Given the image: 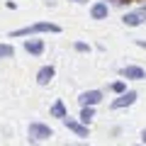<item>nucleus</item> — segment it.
<instances>
[{"label":"nucleus","mask_w":146,"mask_h":146,"mask_svg":"<svg viewBox=\"0 0 146 146\" xmlns=\"http://www.w3.org/2000/svg\"><path fill=\"white\" fill-rule=\"evenodd\" d=\"M44 32H51V34H58L61 27L54 25V22H34L29 27H20V29L10 32V36H29V34H44Z\"/></svg>","instance_id":"nucleus-1"},{"label":"nucleus","mask_w":146,"mask_h":146,"mask_svg":"<svg viewBox=\"0 0 146 146\" xmlns=\"http://www.w3.org/2000/svg\"><path fill=\"white\" fill-rule=\"evenodd\" d=\"M27 134H29L32 141H44V139H51L54 136V129L49 124H42V122H32L29 129H27Z\"/></svg>","instance_id":"nucleus-2"},{"label":"nucleus","mask_w":146,"mask_h":146,"mask_svg":"<svg viewBox=\"0 0 146 146\" xmlns=\"http://www.w3.org/2000/svg\"><path fill=\"white\" fill-rule=\"evenodd\" d=\"M136 98H139V95H136V90H127V93H122L117 100H112V102H110V110H124V107H131V105L136 102Z\"/></svg>","instance_id":"nucleus-3"},{"label":"nucleus","mask_w":146,"mask_h":146,"mask_svg":"<svg viewBox=\"0 0 146 146\" xmlns=\"http://www.w3.org/2000/svg\"><path fill=\"white\" fill-rule=\"evenodd\" d=\"M78 102L80 107H95V105L102 102V90H85V93H80Z\"/></svg>","instance_id":"nucleus-4"},{"label":"nucleus","mask_w":146,"mask_h":146,"mask_svg":"<svg viewBox=\"0 0 146 146\" xmlns=\"http://www.w3.org/2000/svg\"><path fill=\"white\" fill-rule=\"evenodd\" d=\"M144 20H146V7H139V10H134V12H127V15L122 17V22H124L127 27H139V25H144Z\"/></svg>","instance_id":"nucleus-5"},{"label":"nucleus","mask_w":146,"mask_h":146,"mask_svg":"<svg viewBox=\"0 0 146 146\" xmlns=\"http://www.w3.org/2000/svg\"><path fill=\"white\" fill-rule=\"evenodd\" d=\"M54 76H56V68L54 66H42L39 71H36V83L39 85H49L54 80Z\"/></svg>","instance_id":"nucleus-6"},{"label":"nucleus","mask_w":146,"mask_h":146,"mask_svg":"<svg viewBox=\"0 0 146 146\" xmlns=\"http://www.w3.org/2000/svg\"><path fill=\"white\" fill-rule=\"evenodd\" d=\"M63 124H66V129H71L73 134L78 136V139H85V136H90V131H88V127H83L80 122H76V119H63Z\"/></svg>","instance_id":"nucleus-7"},{"label":"nucleus","mask_w":146,"mask_h":146,"mask_svg":"<svg viewBox=\"0 0 146 146\" xmlns=\"http://www.w3.org/2000/svg\"><path fill=\"white\" fill-rule=\"evenodd\" d=\"M122 76H124L127 80H144L146 78V71L141 66H124V68H122Z\"/></svg>","instance_id":"nucleus-8"},{"label":"nucleus","mask_w":146,"mask_h":146,"mask_svg":"<svg viewBox=\"0 0 146 146\" xmlns=\"http://www.w3.org/2000/svg\"><path fill=\"white\" fill-rule=\"evenodd\" d=\"M107 15H110V7H107V3H93L90 5V17L93 20H107Z\"/></svg>","instance_id":"nucleus-9"},{"label":"nucleus","mask_w":146,"mask_h":146,"mask_svg":"<svg viewBox=\"0 0 146 146\" xmlns=\"http://www.w3.org/2000/svg\"><path fill=\"white\" fill-rule=\"evenodd\" d=\"M25 51L32 54V56H39V54H44V42L42 39H27L25 42Z\"/></svg>","instance_id":"nucleus-10"},{"label":"nucleus","mask_w":146,"mask_h":146,"mask_svg":"<svg viewBox=\"0 0 146 146\" xmlns=\"http://www.w3.org/2000/svg\"><path fill=\"white\" fill-rule=\"evenodd\" d=\"M51 117H56V119H66L68 117V110H66V105H63V100H56V102L51 105Z\"/></svg>","instance_id":"nucleus-11"},{"label":"nucleus","mask_w":146,"mask_h":146,"mask_svg":"<svg viewBox=\"0 0 146 146\" xmlns=\"http://www.w3.org/2000/svg\"><path fill=\"white\" fill-rule=\"evenodd\" d=\"M93 117H95V107H83L80 110V124L83 127H88L93 122Z\"/></svg>","instance_id":"nucleus-12"},{"label":"nucleus","mask_w":146,"mask_h":146,"mask_svg":"<svg viewBox=\"0 0 146 146\" xmlns=\"http://www.w3.org/2000/svg\"><path fill=\"white\" fill-rule=\"evenodd\" d=\"M12 56H15L12 44H0V61H3V58H12Z\"/></svg>","instance_id":"nucleus-13"},{"label":"nucleus","mask_w":146,"mask_h":146,"mask_svg":"<svg viewBox=\"0 0 146 146\" xmlns=\"http://www.w3.org/2000/svg\"><path fill=\"white\" fill-rule=\"evenodd\" d=\"M110 90H112V93H117V95H122V93H127V83L117 80V83H112V85H110Z\"/></svg>","instance_id":"nucleus-14"},{"label":"nucleus","mask_w":146,"mask_h":146,"mask_svg":"<svg viewBox=\"0 0 146 146\" xmlns=\"http://www.w3.org/2000/svg\"><path fill=\"white\" fill-rule=\"evenodd\" d=\"M73 49H76L78 54H88V51H90V46H88L85 42H76V44H73Z\"/></svg>","instance_id":"nucleus-15"},{"label":"nucleus","mask_w":146,"mask_h":146,"mask_svg":"<svg viewBox=\"0 0 146 146\" xmlns=\"http://www.w3.org/2000/svg\"><path fill=\"white\" fill-rule=\"evenodd\" d=\"M136 46H141V49H146V42H144V39H136Z\"/></svg>","instance_id":"nucleus-16"},{"label":"nucleus","mask_w":146,"mask_h":146,"mask_svg":"<svg viewBox=\"0 0 146 146\" xmlns=\"http://www.w3.org/2000/svg\"><path fill=\"white\" fill-rule=\"evenodd\" d=\"M112 3H117V5H127V3H131V0H112Z\"/></svg>","instance_id":"nucleus-17"},{"label":"nucleus","mask_w":146,"mask_h":146,"mask_svg":"<svg viewBox=\"0 0 146 146\" xmlns=\"http://www.w3.org/2000/svg\"><path fill=\"white\" fill-rule=\"evenodd\" d=\"M141 141H144V144H141V146H146V129L141 131Z\"/></svg>","instance_id":"nucleus-18"},{"label":"nucleus","mask_w":146,"mask_h":146,"mask_svg":"<svg viewBox=\"0 0 146 146\" xmlns=\"http://www.w3.org/2000/svg\"><path fill=\"white\" fill-rule=\"evenodd\" d=\"M71 3H88V0H71Z\"/></svg>","instance_id":"nucleus-19"}]
</instances>
